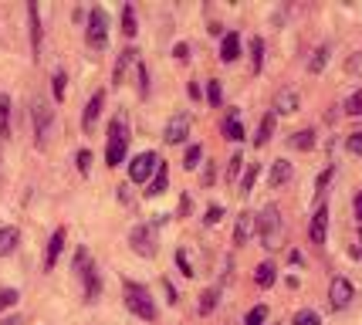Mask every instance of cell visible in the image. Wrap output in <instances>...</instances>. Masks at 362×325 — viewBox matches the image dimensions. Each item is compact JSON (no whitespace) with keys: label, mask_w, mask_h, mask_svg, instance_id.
I'll use <instances>...</instances> for the list:
<instances>
[{"label":"cell","mask_w":362,"mask_h":325,"mask_svg":"<svg viewBox=\"0 0 362 325\" xmlns=\"http://www.w3.org/2000/svg\"><path fill=\"white\" fill-rule=\"evenodd\" d=\"M75 271H78V278L85 281V302L95 305L98 295H102V278H98V268H95L92 251L88 248H78V254H75Z\"/></svg>","instance_id":"obj_1"},{"label":"cell","mask_w":362,"mask_h":325,"mask_svg":"<svg viewBox=\"0 0 362 325\" xmlns=\"http://www.w3.org/2000/svg\"><path fill=\"white\" fill-rule=\"evenodd\" d=\"M126 149H129V125L122 115H115L109 122V142H105V163H109V170L126 159Z\"/></svg>","instance_id":"obj_2"},{"label":"cell","mask_w":362,"mask_h":325,"mask_svg":"<svg viewBox=\"0 0 362 325\" xmlns=\"http://www.w3.org/2000/svg\"><path fill=\"white\" fill-rule=\"evenodd\" d=\"M126 309L142 319V322H153L156 319V305H153V295L146 285H136V281H126Z\"/></svg>","instance_id":"obj_3"},{"label":"cell","mask_w":362,"mask_h":325,"mask_svg":"<svg viewBox=\"0 0 362 325\" xmlns=\"http://www.w3.org/2000/svg\"><path fill=\"white\" fill-rule=\"evenodd\" d=\"M281 210L268 203L261 214H257V234H261V241H264V248H278L281 244Z\"/></svg>","instance_id":"obj_4"},{"label":"cell","mask_w":362,"mask_h":325,"mask_svg":"<svg viewBox=\"0 0 362 325\" xmlns=\"http://www.w3.org/2000/svg\"><path fill=\"white\" fill-rule=\"evenodd\" d=\"M31 119H34V136H37V146L45 149L47 139H51V129H54V108L47 106L45 98H34Z\"/></svg>","instance_id":"obj_5"},{"label":"cell","mask_w":362,"mask_h":325,"mask_svg":"<svg viewBox=\"0 0 362 325\" xmlns=\"http://www.w3.org/2000/svg\"><path fill=\"white\" fill-rule=\"evenodd\" d=\"M88 45L95 51H102L109 45V14L102 7H92V14H88Z\"/></svg>","instance_id":"obj_6"},{"label":"cell","mask_w":362,"mask_h":325,"mask_svg":"<svg viewBox=\"0 0 362 325\" xmlns=\"http://www.w3.org/2000/svg\"><path fill=\"white\" fill-rule=\"evenodd\" d=\"M129 244H132V251H139L142 258H153L156 254V227L153 224H136L132 234H129Z\"/></svg>","instance_id":"obj_7"},{"label":"cell","mask_w":362,"mask_h":325,"mask_svg":"<svg viewBox=\"0 0 362 325\" xmlns=\"http://www.w3.org/2000/svg\"><path fill=\"white\" fill-rule=\"evenodd\" d=\"M156 170H159V156L156 153H139L132 163H129V180H132V183H146Z\"/></svg>","instance_id":"obj_8"},{"label":"cell","mask_w":362,"mask_h":325,"mask_svg":"<svg viewBox=\"0 0 362 325\" xmlns=\"http://www.w3.org/2000/svg\"><path fill=\"white\" fill-rule=\"evenodd\" d=\"M352 298H356V292H352V281L346 278H332V288H329V302L335 312H342L352 305Z\"/></svg>","instance_id":"obj_9"},{"label":"cell","mask_w":362,"mask_h":325,"mask_svg":"<svg viewBox=\"0 0 362 325\" xmlns=\"http://www.w3.org/2000/svg\"><path fill=\"white\" fill-rule=\"evenodd\" d=\"M163 136H166V142H170V146H180V142L187 139V136H189V115H187V112H176L173 119L166 122V132H163Z\"/></svg>","instance_id":"obj_10"},{"label":"cell","mask_w":362,"mask_h":325,"mask_svg":"<svg viewBox=\"0 0 362 325\" xmlns=\"http://www.w3.org/2000/svg\"><path fill=\"white\" fill-rule=\"evenodd\" d=\"M325 234H329V207L322 203L315 210V217H312V224H308V237H312V244H325Z\"/></svg>","instance_id":"obj_11"},{"label":"cell","mask_w":362,"mask_h":325,"mask_svg":"<svg viewBox=\"0 0 362 325\" xmlns=\"http://www.w3.org/2000/svg\"><path fill=\"white\" fill-rule=\"evenodd\" d=\"M254 234H257V214H247V210H244V214L237 217V227H234V244H240V248H244V244L251 241Z\"/></svg>","instance_id":"obj_12"},{"label":"cell","mask_w":362,"mask_h":325,"mask_svg":"<svg viewBox=\"0 0 362 325\" xmlns=\"http://www.w3.org/2000/svg\"><path fill=\"white\" fill-rule=\"evenodd\" d=\"M64 227H58V231L51 234V241H47V254H45V271H54V264H58V258H62L64 251Z\"/></svg>","instance_id":"obj_13"},{"label":"cell","mask_w":362,"mask_h":325,"mask_svg":"<svg viewBox=\"0 0 362 325\" xmlns=\"http://www.w3.org/2000/svg\"><path fill=\"white\" fill-rule=\"evenodd\" d=\"M102 106H105V92H95L92 102L85 106V119H81V129H85V132H92V129H95L98 115H102Z\"/></svg>","instance_id":"obj_14"},{"label":"cell","mask_w":362,"mask_h":325,"mask_svg":"<svg viewBox=\"0 0 362 325\" xmlns=\"http://www.w3.org/2000/svg\"><path fill=\"white\" fill-rule=\"evenodd\" d=\"M298 112V92L295 89H281L278 98H274V115H291Z\"/></svg>","instance_id":"obj_15"},{"label":"cell","mask_w":362,"mask_h":325,"mask_svg":"<svg viewBox=\"0 0 362 325\" xmlns=\"http://www.w3.org/2000/svg\"><path fill=\"white\" fill-rule=\"evenodd\" d=\"M240 58V38L237 34H223V45H221V62L234 64Z\"/></svg>","instance_id":"obj_16"},{"label":"cell","mask_w":362,"mask_h":325,"mask_svg":"<svg viewBox=\"0 0 362 325\" xmlns=\"http://www.w3.org/2000/svg\"><path fill=\"white\" fill-rule=\"evenodd\" d=\"M288 180H291V163H288V159H274V163H271V186L278 190V186H284Z\"/></svg>","instance_id":"obj_17"},{"label":"cell","mask_w":362,"mask_h":325,"mask_svg":"<svg viewBox=\"0 0 362 325\" xmlns=\"http://www.w3.org/2000/svg\"><path fill=\"white\" fill-rule=\"evenodd\" d=\"M223 136H227L230 142L244 139V122H240V115H237V112H230V115L223 119Z\"/></svg>","instance_id":"obj_18"},{"label":"cell","mask_w":362,"mask_h":325,"mask_svg":"<svg viewBox=\"0 0 362 325\" xmlns=\"http://www.w3.org/2000/svg\"><path fill=\"white\" fill-rule=\"evenodd\" d=\"M136 62V51L132 47H126V51H119V64H115V75H112V85H122V78H126L129 64Z\"/></svg>","instance_id":"obj_19"},{"label":"cell","mask_w":362,"mask_h":325,"mask_svg":"<svg viewBox=\"0 0 362 325\" xmlns=\"http://www.w3.org/2000/svg\"><path fill=\"white\" fill-rule=\"evenodd\" d=\"M17 241H21L17 227H0V258H7L17 248Z\"/></svg>","instance_id":"obj_20"},{"label":"cell","mask_w":362,"mask_h":325,"mask_svg":"<svg viewBox=\"0 0 362 325\" xmlns=\"http://www.w3.org/2000/svg\"><path fill=\"white\" fill-rule=\"evenodd\" d=\"M166 183H170V170H166V163H159V170H156V176H153V183H149V197H159L163 190H166Z\"/></svg>","instance_id":"obj_21"},{"label":"cell","mask_w":362,"mask_h":325,"mask_svg":"<svg viewBox=\"0 0 362 325\" xmlns=\"http://www.w3.org/2000/svg\"><path fill=\"white\" fill-rule=\"evenodd\" d=\"M28 14H31V41H34V58L41 55V17H37V4L28 7Z\"/></svg>","instance_id":"obj_22"},{"label":"cell","mask_w":362,"mask_h":325,"mask_svg":"<svg viewBox=\"0 0 362 325\" xmlns=\"http://www.w3.org/2000/svg\"><path fill=\"white\" fill-rule=\"evenodd\" d=\"M271 132H274V112H268V115L261 119V125H257V136H254V146H264V142L271 139Z\"/></svg>","instance_id":"obj_23"},{"label":"cell","mask_w":362,"mask_h":325,"mask_svg":"<svg viewBox=\"0 0 362 325\" xmlns=\"http://www.w3.org/2000/svg\"><path fill=\"white\" fill-rule=\"evenodd\" d=\"M0 136H11V95H0Z\"/></svg>","instance_id":"obj_24"},{"label":"cell","mask_w":362,"mask_h":325,"mask_svg":"<svg viewBox=\"0 0 362 325\" xmlns=\"http://www.w3.org/2000/svg\"><path fill=\"white\" fill-rule=\"evenodd\" d=\"M136 31H139V21H136V7H132V4H126V7H122V34H126V38H132Z\"/></svg>","instance_id":"obj_25"},{"label":"cell","mask_w":362,"mask_h":325,"mask_svg":"<svg viewBox=\"0 0 362 325\" xmlns=\"http://www.w3.org/2000/svg\"><path fill=\"white\" fill-rule=\"evenodd\" d=\"M254 281H257L261 288H271V285H274V264H271V261L257 264V271H254Z\"/></svg>","instance_id":"obj_26"},{"label":"cell","mask_w":362,"mask_h":325,"mask_svg":"<svg viewBox=\"0 0 362 325\" xmlns=\"http://www.w3.org/2000/svg\"><path fill=\"white\" fill-rule=\"evenodd\" d=\"M291 146H295V149H312V146H315V132H312V129L295 132V136H291Z\"/></svg>","instance_id":"obj_27"},{"label":"cell","mask_w":362,"mask_h":325,"mask_svg":"<svg viewBox=\"0 0 362 325\" xmlns=\"http://www.w3.org/2000/svg\"><path fill=\"white\" fill-rule=\"evenodd\" d=\"M325 64H329V47H318L315 55H312V62H308V72H312V75H318Z\"/></svg>","instance_id":"obj_28"},{"label":"cell","mask_w":362,"mask_h":325,"mask_svg":"<svg viewBox=\"0 0 362 325\" xmlns=\"http://www.w3.org/2000/svg\"><path fill=\"white\" fill-rule=\"evenodd\" d=\"M251 62H254V72H261V64H264V41L261 38L251 41Z\"/></svg>","instance_id":"obj_29"},{"label":"cell","mask_w":362,"mask_h":325,"mask_svg":"<svg viewBox=\"0 0 362 325\" xmlns=\"http://www.w3.org/2000/svg\"><path fill=\"white\" fill-rule=\"evenodd\" d=\"M264 322H268V309L264 305H254L247 312V319H244V325H264Z\"/></svg>","instance_id":"obj_30"},{"label":"cell","mask_w":362,"mask_h":325,"mask_svg":"<svg viewBox=\"0 0 362 325\" xmlns=\"http://www.w3.org/2000/svg\"><path fill=\"white\" fill-rule=\"evenodd\" d=\"M295 325H322V319H318V312L301 309L298 315H295Z\"/></svg>","instance_id":"obj_31"},{"label":"cell","mask_w":362,"mask_h":325,"mask_svg":"<svg viewBox=\"0 0 362 325\" xmlns=\"http://www.w3.org/2000/svg\"><path fill=\"white\" fill-rule=\"evenodd\" d=\"M17 298H21V295H17L14 288H0V312L11 309V305H17Z\"/></svg>","instance_id":"obj_32"},{"label":"cell","mask_w":362,"mask_h":325,"mask_svg":"<svg viewBox=\"0 0 362 325\" xmlns=\"http://www.w3.org/2000/svg\"><path fill=\"white\" fill-rule=\"evenodd\" d=\"M200 156H204V149H200V146H189V149H187V159H183V166H187V170L200 166Z\"/></svg>","instance_id":"obj_33"},{"label":"cell","mask_w":362,"mask_h":325,"mask_svg":"<svg viewBox=\"0 0 362 325\" xmlns=\"http://www.w3.org/2000/svg\"><path fill=\"white\" fill-rule=\"evenodd\" d=\"M240 166H244V156H240V153L230 156V166H227V180H230V183L240 176Z\"/></svg>","instance_id":"obj_34"},{"label":"cell","mask_w":362,"mask_h":325,"mask_svg":"<svg viewBox=\"0 0 362 325\" xmlns=\"http://www.w3.org/2000/svg\"><path fill=\"white\" fill-rule=\"evenodd\" d=\"M200 298H204V302H200V315H210L214 305H217V292H204Z\"/></svg>","instance_id":"obj_35"},{"label":"cell","mask_w":362,"mask_h":325,"mask_svg":"<svg viewBox=\"0 0 362 325\" xmlns=\"http://www.w3.org/2000/svg\"><path fill=\"white\" fill-rule=\"evenodd\" d=\"M221 217H223V207H221V203H214V207L206 210L204 224H206V227H214V224H221Z\"/></svg>","instance_id":"obj_36"},{"label":"cell","mask_w":362,"mask_h":325,"mask_svg":"<svg viewBox=\"0 0 362 325\" xmlns=\"http://www.w3.org/2000/svg\"><path fill=\"white\" fill-rule=\"evenodd\" d=\"M206 98H210V106H221V98H223L221 81H210V85H206Z\"/></svg>","instance_id":"obj_37"},{"label":"cell","mask_w":362,"mask_h":325,"mask_svg":"<svg viewBox=\"0 0 362 325\" xmlns=\"http://www.w3.org/2000/svg\"><path fill=\"white\" fill-rule=\"evenodd\" d=\"M346 149L352 156H362V132H352V136H349V139H346Z\"/></svg>","instance_id":"obj_38"},{"label":"cell","mask_w":362,"mask_h":325,"mask_svg":"<svg viewBox=\"0 0 362 325\" xmlns=\"http://www.w3.org/2000/svg\"><path fill=\"white\" fill-rule=\"evenodd\" d=\"M254 180H257V166H247V173H244V180H240V193H251Z\"/></svg>","instance_id":"obj_39"},{"label":"cell","mask_w":362,"mask_h":325,"mask_svg":"<svg viewBox=\"0 0 362 325\" xmlns=\"http://www.w3.org/2000/svg\"><path fill=\"white\" fill-rule=\"evenodd\" d=\"M346 112L349 115H362V92H356L352 98L346 102Z\"/></svg>","instance_id":"obj_40"},{"label":"cell","mask_w":362,"mask_h":325,"mask_svg":"<svg viewBox=\"0 0 362 325\" xmlns=\"http://www.w3.org/2000/svg\"><path fill=\"white\" fill-rule=\"evenodd\" d=\"M51 81H54V98L62 102V98H64V81H68V78H64V72H54V78H51Z\"/></svg>","instance_id":"obj_41"},{"label":"cell","mask_w":362,"mask_h":325,"mask_svg":"<svg viewBox=\"0 0 362 325\" xmlns=\"http://www.w3.org/2000/svg\"><path fill=\"white\" fill-rule=\"evenodd\" d=\"M75 163H78L81 173H88V166H92V153H88V149H81V153L75 156Z\"/></svg>","instance_id":"obj_42"},{"label":"cell","mask_w":362,"mask_h":325,"mask_svg":"<svg viewBox=\"0 0 362 325\" xmlns=\"http://www.w3.org/2000/svg\"><path fill=\"white\" fill-rule=\"evenodd\" d=\"M176 261H180V268H183V275H193V264H189V258H187V251H180V254H176Z\"/></svg>","instance_id":"obj_43"},{"label":"cell","mask_w":362,"mask_h":325,"mask_svg":"<svg viewBox=\"0 0 362 325\" xmlns=\"http://www.w3.org/2000/svg\"><path fill=\"white\" fill-rule=\"evenodd\" d=\"M176 58H180V62H187V58H189V47L187 45H176Z\"/></svg>","instance_id":"obj_44"},{"label":"cell","mask_w":362,"mask_h":325,"mask_svg":"<svg viewBox=\"0 0 362 325\" xmlns=\"http://www.w3.org/2000/svg\"><path fill=\"white\" fill-rule=\"evenodd\" d=\"M356 217H359V220H362V193H359V197H356Z\"/></svg>","instance_id":"obj_45"}]
</instances>
